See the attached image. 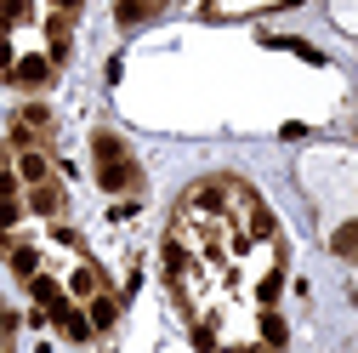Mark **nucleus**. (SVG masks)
I'll list each match as a JSON object with an SVG mask.
<instances>
[{"mask_svg": "<svg viewBox=\"0 0 358 353\" xmlns=\"http://www.w3.org/2000/svg\"><path fill=\"white\" fill-rule=\"evenodd\" d=\"M92 154H97V183H103L108 194H137L143 171H137L131 148L114 137V131H97V137H92Z\"/></svg>", "mask_w": 358, "mask_h": 353, "instance_id": "nucleus-1", "label": "nucleus"}, {"mask_svg": "<svg viewBox=\"0 0 358 353\" xmlns=\"http://www.w3.org/2000/svg\"><path fill=\"white\" fill-rule=\"evenodd\" d=\"M12 171H17V183H29V188H34V183H52V160L40 154V148H29V143L17 148V165H12Z\"/></svg>", "mask_w": 358, "mask_h": 353, "instance_id": "nucleus-2", "label": "nucleus"}, {"mask_svg": "<svg viewBox=\"0 0 358 353\" xmlns=\"http://www.w3.org/2000/svg\"><path fill=\"white\" fill-rule=\"evenodd\" d=\"M52 319H57V331H63L69 342H85V336H92V325L80 319V307H74L69 296H63V302H52Z\"/></svg>", "mask_w": 358, "mask_h": 353, "instance_id": "nucleus-4", "label": "nucleus"}, {"mask_svg": "<svg viewBox=\"0 0 358 353\" xmlns=\"http://www.w3.org/2000/svg\"><path fill=\"white\" fill-rule=\"evenodd\" d=\"M63 205H69V200H63V188H57V176H52V183H34V188H29V211H34V216H57Z\"/></svg>", "mask_w": 358, "mask_h": 353, "instance_id": "nucleus-3", "label": "nucleus"}, {"mask_svg": "<svg viewBox=\"0 0 358 353\" xmlns=\"http://www.w3.org/2000/svg\"><path fill=\"white\" fill-rule=\"evenodd\" d=\"M17 223H23V205H17V194H6V200H0V240H6Z\"/></svg>", "mask_w": 358, "mask_h": 353, "instance_id": "nucleus-6", "label": "nucleus"}, {"mask_svg": "<svg viewBox=\"0 0 358 353\" xmlns=\"http://www.w3.org/2000/svg\"><path fill=\"white\" fill-rule=\"evenodd\" d=\"M114 314H120V302H114V296H97V302H92V325H97V331H108Z\"/></svg>", "mask_w": 358, "mask_h": 353, "instance_id": "nucleus-7", "label": "nucleus"}, {"mask_svg": "<svg viewBox=\"0 0 358 353\" xmlns=\"http://www.w3.org/2000/svg\"><path fill=\"white\" fill-rule=\"evenodd\" d=\"M46 74H52V57H23V63H12V80H17V85H40Z\"/></svg>", "mask_w": 358, "mask_h": 353, "instance_id": "nucleus-5", "label": "nucleus"}]
</instances>
